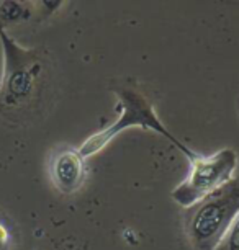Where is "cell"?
I'll list each match as a JSON object with an SVG mask.
<instances>
[{"mask_svg": "<svg viewBox=\"0 0 239 250\" xmlns=\"http://www.w3.org/2000/svg\"><path fill=\"white\" fill-rule=\"evenodd\" d=\"M213 250H239V213Z\"/></svg>", "mask_w": 239, "mask_h": 250, "instance_id": "5", "label": "cell"}, {"mask_svg": "<svg viewBox=\"0 0 239 250\" xmlns=\"http://www.w3.org/2000/svg\"><path fill=\"white\" fill-rule=\"evenodd\" d=\"M238 167V154L233 149H221L212 155H200L190 159V170L187 177L172 191V200L182 208H194L218 188L233 180Z\"/></svg>", "mask_w": 239, "mask_h": 250, "instance_id": "3", "label": "cell"}, {"mask_svg": "<svg viewBox=\"0 0 239 250\" xmlns=\"http://www.w3.org/2000/svg\"><path fill=\"white\" fill-rule=\"evenodd\" d=\"M84 160L79 149L72 147H61L53 154L49 160V177L59 191L69 195L82 187L86 180Z\"/></svg>", "mask_w": 239, "mask_h": 250, "instance_id": "4", "label": "cell"}, {"mask_svg": "<svg viewBox=\"0 0 239 250\" xmlns=\"http://www.w3.org/2000/svg\"><path fill=\"white\" fill-rule=\"evenodd\" d=\"M187 237L195 250H213L239 213V182L233 180L195 205Z\"/></svg>", "mask_w": 239, "mask_h": 250, "instance_id": "1", "label": "cell"}, {"mask_svg": "<svg viewBox=\"0 0 239 250\" xmlns=\"http://www.w3.org/2000/svg\"><path fill=\"white\" fill-rule=\"evenodd\" d=\"M12 247V229L3 216L0 214V250H10Z\"/></svg>", "mask_w": 239, "mask_h": 250, "instance_id": "6", "label": "cell"}, {"mask_svg": "<svg viewBox=\"0 0 239 250\" xmlns=\"http://www.w3.org/2000/svg\"><path fill=\"white\" fill-rule=\"evenodd\" d=\"M118 97V110L121 111L120 118L115 123H111L110 126H107L105 129L98 131L97 134L90 136L81 147H79V154L84 159L92 157L97 152H100L116 134H120L121 131L133 128V126H141L144 129H152L156 133L162 134L164 138H167L172 144H175V147L182 150L189 160L195 157V154L192 149L185 147L175 136L169 133V129L162 125V121H159V118L154 111L152 105L149 103L146 97H143L139 92L133 90V88H121L116 92Z\"/></svg>", "mask_w": 239, "mask_h": 250, "instance_id": "2", "label": "cell"}]
</instances>
